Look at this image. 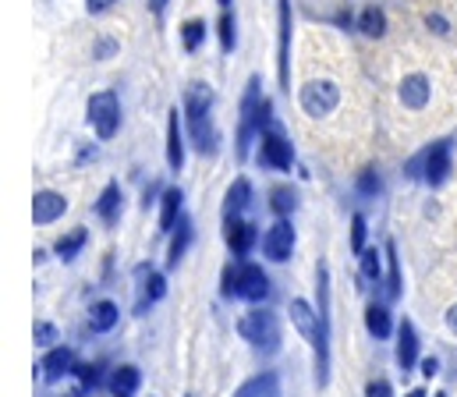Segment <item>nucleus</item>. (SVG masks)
<instances>
[{
    "instance_id": "nucleus-38",
    "label": "nucleus",
    "mask_w": 457,
    "mask_h": 397,
    "mask_svg": "<svg viewBox=\"0 0 457 397\" xmlns=\"http://www.w3.org/2000/svg\"><path fill=\"white\" fill-rule=\"evenodd\" d=\"M220 46H224V54L234 50V18H230V11H224V18H220Z\"/></svg>"
},
{
    "instance_id": "nucleus-9",
    "label": "nucleus",
    "mask_w": 457,
    "mask_h": 397,
    "mask_svg": "<svg viewBox=\"0 0 457 397\" xmlns=\"http://www.w3.org/2000/svg\"><path fill=\"white\" fill-rule=\"evenodd\" d=\"M259 163L262 167H273V170H291L295 163V153H291V142L280 132H262V153H259Z\"/></svg>"
},
{
    "instance_id": "nucleus-30",
    "label": "nucleus",
    "mask_w": 457,
    "mask_h": 397,
    "mask_svg": "<svg viewBox=\"0 0 457 397\" xmlns=\"http://www.w3.org/2000/svg\"><path fill=\"white\" fill-rule=\"evenodd\" d=\"M203 39H206V21H199V18L185 21V29H181V43H185V50L195 54V50L203 46Z\"/></svg>"
},
{
    "instance_id": "nucleus-3",
    "label": "nucleus",
    "mask_w": 457,
    "mask_h": 397,
    "mask_svg": "<svg viewBox=\"0 0 457 397\" xmlns=\"http://www.w3.org/2000/svg\"><path fill=\"white\" fill-rule=\"evenodd\" d=\"M224 294L228 298H245V302H266L270 298V277L262 273V266L241 263L237 269L230 266L224 273Z\"/></svg>"
},
{
    "instance_id": "nucleus-29",
    "label": "nucleus",
    "mask_w": 457,
    "mask_h": 397,
    "mask_svg": "<svg viewBox=\"0 0 457 397\" xmlns=\"http://www.w3.org/2000/svg\"><path fill=\"white\" fill-rule=\"evenodd\" d=\"M188 245H192V224L181 217V220H178V235H174V242H170V266L181 263V256L188 252Z\"/></svg>"
},
{
    "instance_id": "nucleus-37",
    "label": "nucleus",
    "mask_w": 457,
    "mask_h": 397,
    "mask_svg": "<svg viewBox=\"0 0 457 397\" xmlns=\"http://www.w3.org/2000/svg\"><path fill=\"white\" fill-rule=\"evenodd\" d=\"M36 344L39 348H54L57 344V327L54 323H36Z\"/></svg>"
},
{
    "instance_id": "nucleus-48",
    "label": "nucleus",
    "mask_w": 457,
    "mask_h": 397,
    "mask_svg": "<svg viewBox=\"0 0 457 397\" xmlns=\"http://www.w3.org/2000/svg\"><path fill=\"white\" fill-rule=\"evenodd\" d=\"M436 397H444V394H436Z\"/></svg>"
},
{
    "instance_id": "nucleus-41",
    "label": "nucleus",
    "mask_w": 457,
    "mask_h": 397,
    "mask_svg": "<svg viewBox=\"0 0 457 397\" xmlns=\"http://www.w3.org/2000/svg\"><path fill=\"white\" fill-rule=\"evenodd\" d=\"M426 25H429L433 32H447V18H440V14H429V18H426Z\"/></svg>"
},
{
    "instance_id": "nucleus-14",
    "label": "nucleus",
    "mask_w": 457,
    "mask_h": 397,
    "mask_svg": "<svg viewBox=\"0 0 457 397\" xmlns=\"http://www.w3.org/2000/svg\"><path fill=\"white\" fill-rule=\"evenodd\" d=\"M415 362H419V334H415V327L404 319V323L397 327V366H401L404 373H411Z\"/></svg>"
},
{
    "instance_id": "nucleus-27",
    "label": "nucleus",
    "mask_w": 457,
    "mask_h": 397,
    "mask_svg": "<svg viewBox=\"0 0 457 397\" xmlns=\"http://www.w3.org/2000/svg\"><path fill=\"white\" fill-rule=\"evenodd\" d=\"M86 242H89V231H86V227H79V231L64 235V238L57 242V249H54V252H57V256H61L64 263H71V260H75V256L82 252V245H86Z\"/></svg>"
},
{
    "instance_id": "nucleus-39",
    "label": "nucleus",
    "mask_w": 457,
    "mask_h": 397,
    "mask_svg": "<svg viewBox=\"0 0 457 397\" xmlns=\"http://www.w3.org/2000/svg\"><path fill=\"white\" fill-rule=\"evenodd\" d=\"M365 397H394V391H390V384H386V380H376V384H369V387H365Z\"/></svg>"
},
{
    "instance_id": "nucleus-45",
    "label": "nucleus",
    "mask_w": 457,
    "mask_h": 397,
    "mask_svg": "<svg viewBox=\"0 0 457 397\" xmlns=\"http://www.w3.org/2000/svg\"><path fill=\"white\" fill-rule=\"evenodd\" d=\"M163 7H167V0H149V11L153 14H163Z\"/></svg>"
},
{
    "instance_id": "nucleus-20",
    "label": "nucleus",
    "mask_w": 457,
    "mask_h": 397,
    "mask_svg": "<svg viewBox=\"0 0 457 397\" xmlns=\"http://www.w3.org/2000/svg\"><path fill=\"white\" fill-rule=\"evenodd\" d=\"M138 277H142V298H138V312H145V305H153V302H160V298L167 294V280H163L160 273L145 269V266H138Z\"/></svg>"
},
{
    "instance_id": "nucleus-24",
    "label": "nucleus",
    "mask_w": 457,
    "mask_h": 397,
    "mask_svg": "<svg viewBox=\"0 0 457 397\" xmlns=\"http://www.w3.org/2000/svg\"><path fill=\"white\" fill-rule=\"evenodd\" d=\"M138 384H142L138 369H135V366H120V369H114V376H111V394L131 397L135 391H138Z\"/></svg>"
},
{
    "instance_id": "nucleus-7",
    "label": "nucleus",
    "mask_w": 457,
    "mask_h": 397,
    "mask_svg": "<svg viewBox=\"0 0 457 397\" xmlns=\"http://www.w3.org/2000/svg\"><path fill=\"white\" fill-rule=\"evenodd\" d=\"M337 103H341V89L334 82H309L302 89V107L309 118H327V114H334Z\"/></svg>"
},
{
    "instance_id": "nucleus-17",
    "label": "nucleus",
    "mask_w": 457,
    "mask_h": 397,
    "mask_svg": "<svg viewBox=\"0 0 457 397\" xmlns=\"http://www.w3.org/2000/svg\"><path fill=\"white\" fill-rule=\"evenodd\" d=\"M401 103L408 111H422L429 103V79L426 75H408L401 82Z\"/></svg>"
},
{
    "instance_id": "nucleus-1",
    "label": "nucleus",
    "mask_w": 457,
    "mask_h": 397,
    "mask_svg": "<svg viewBox=\"0 0 457 397\" xmlns=\"http://www.w3.org/2000/svg\"><path fill=\"white\" fill-rule=\"evenodd\" d=\"M210 107H213V89L195 82L188 86L185 93V118H188V128H192V138H195V149L206 156L217 149V132H213V121H210Z\"/></svg>"
},
{
    "instance_id": "nucleus-31",
    "label": "nucleus",
    "mask_w": 457,
    "mask_h": 397,
    "mask_svg": "<svg viewBox=\"0 0 457 397\" xmlns=\"http://www.w3.org/2000/svg\"><path fill=\"white\" fill-rule=\"evenodd\" d=\"M386 260H390V277H386V302H397V298H401V266H397L394 242L386 245Z\"/></svg>"
},
{
    "instance_id": "nucleus-21",
    "label": "nucleus",
    "mask_w": 457,
    "mask_h": 397,
    "mask_svg": "<svg viewBox=\"0 0 457 397\" xmlns=\"http://www.w3.org/2000/svg\"><path fill=\"white\" fill-rule=\"evenodd\" d=\"M248 203H252V185H248L245 178H237V181L228 188V199H224V217H228V220L241 217V213L248 210Z\"/></svg>"
},
{
    "instance_id": "nucleus-34",
    "label": "nucleus",
    "mask_w": 457,
    "mask_h": 397,
    "mask_svg": "<svg viewBox=\"0 0 457 397\" xmlns=\"http://www.w3.org/2000/svg\"><path fill=\"white\" fill-rule=\"evenodd\" d=\"M358 260H361V277H365V280H376V284H379V273H383L379 252H376V249H365V252H361Z\"/></svg>"
},
{
    "instance_id": "nucleus-26",
    "label": "nucleus",
    "mask_w": 457,
    "mask_h": 397,
    "mask_svg": "<svg viewBox=\"0 0 457 397\" xmlns=\"http://www.w3.org/2000/svg\"><path fill=\"white\" fill-rule=\"evenodd\" d=\"M117 319H120V312H117L114 302H96L93 305V316H89V327L96 330V334H107V330H114Z\"/></svg>"
},
{
    "instance_id": "nucleus-25",
    "label": "nucleus",
    "mask_w": 457,
    "mask_h": 397,
    "mask_svg": "<svg viewBox=\"0 0 457 397\" xmlns=\"http://www.w3.org/2000/svg\"><path fill=\"white\" fill-rule=\"evenodd\" d=\"M96 217L104 224H117V217H120V188L117 185H107L104 195L96 199Z\"/></svg>"
},
{
    "instance_id": "nucleus-2",
    "label": "nucleus",
    "mask_w": 457,
    "mask_h": 397,
    "mask_svg": "<svg viewBox=\"0 0 457 397\" xmlns=\"http://www.w3.org/2000/svg\"><path fill=\"white\" fill-rule=\"evenodd\" d=\"M270 128V103L259 100V79H248L245 86V100H241V128H237V156H248V145L255 135Z\"/></svg>"
},
{
    "instance_id": "nucleus-33",
    "label": "nucleus",
    "mask_w": 457,
    "mask_h": 397,
    "mask_svg": "<svg viewBox=\"0 0 457 397\" xmlns=\"http://www.w3.org/2000/svg\"><path fill=\"white\" fill-rule=\"evenodd\" d=\"M295 203H298V199H295L291 188H273V192H270V206H273V213H280V217H287V213L295 210Z\"/></svg>"
},
{
    "instance_id": "nucleus-18",
    "label": "nucleus",
    "mask_w": 457,
    "mask_h": 397,
    "mask_svg": "<svg viewBox=\"0 0 457 397\" xmlns=\"http://www.w3.org/2000/svg\"><path fill=\"white\" fill-rule=\"evenodd\" d=\"M234 397H280V380H277V373H259V376H252V380H245Z\"/></svg>"
},
{
    "instance_id": "nucleus-5",
    "label": "nucleus",
    "mask_w": 457,
    "mask_h": 397,
    "mask_svg": "<svg viewBox=\"0 0 457 397\" xmlns=\"http://www.w3.org/2000/svg\"><path fill=\"white\" fill-rule=\"evenodd\" d=\"M320 323H323V334H320V344H316V380L320 387H327L330 380V269L320 266Z\"/></svg>"
},
{
    "instance_id": "nucleus-4",
    "label": "nucleus",
    "mask_w": 457,
    "mask_h": 397,
    "mask_svg": "<svg viewBox=\"0 0 457 397\" xmlns=\"http://www.w3.org/2000/svg\"><path fill=\"white\" fill-rule=\"evenodd\" d=\"M237 334H241L252 348H259V352H277V348H280V323H277V316L266 312V309L245 312L241 323H237Z\"/></svg>"
},
{
    "instance_id": "nucleus-6",
    "label": "nucleus",
    "mask_w": 457,
    "mask_h": 397,
    "mask_svg": "<svg viewBox=\"0 0 457 397\" xmlns=\"http://www.w3.org/2000/svg\"><path fill=\"white\" fill-rule=\"evenodd\" d=\"M89 125L96 128L100 138H114L120 128V103L114 93H96L89 100Z\"/></svg>"
},
{
    "instance_id": "nucleus-15",
    "label": "nucleus",
    "mask_w": 457,
    "mask_h": 397,
    "mask_svg": "<svg viewBox=\"0 0 457 397\" xmlns=\"http://www.w3.org/2000/svg\"><path fill=\"white\" fill-rule=\"evenodd\" d=\"M43 380L46 384H57V380H64L68 373H75V355L68 352V348H54L46 359H43Z\"/></svg>"
},
{
    "instance_id": "nucleus-16",
    "label": "nucleus",
    "mask_w": 457,
    "mask_h": 397,
    "mask_svg": "<svg viewBox=\"0 0 457 397\" xmlns=\"http://www.w3.org/2000/svg\"><path fill=\"white\" fill-rule=\"evenodd\" d=\"M255 238H259V231H255V224H248V220H228V245L234 256H248V249L255 245Z\"/></svg>"
},
{
    "instance_id": "nucleus-8",
    "label": "nucleus",
    "mask_w": 457,
    "mask_h": 397,
    "mask_svg": "<svg viewBox=\"0 0 457 397\" xmlns=\"http://www.w3.org/2000/svg\"><path fill=\"white\" fill-rule=\"evenodd\" d=\"M447 178H451V142H436L422 153V181H429L436 188Z\"/></svg>"
},
{
    "instance_id": "nucleus-32",
    "label": "nucleus",
    "mask_w": 457,
    "mask_h": 397,
    "mask_svg": "<svg viewBox=\"0 0 457 397\" xmlns=\"http://www.w3.org/2000/svg\"><path fill=\"white\" fill-rule=\"evenodd\" d=\"M75 376L82 384V391H96L104 384V366L100 362H89V366H75Z\"/></svg>"
},
{
    "instance_id": "nucleus-19",
    "label": "nucleus",
    "mask_w": 457,
    "mask_h": 397,
    "mask_svg": "<svg viewBox=\"0 0 457 397\" xmlns=\"http://www.w3.org/2000/svg\"><path fill=\"white\" fill-rule=\"evenodd\" d=\"M167 163H170V170H181V163H185L181 114H178V111H170V121H167Z\"/></svg>"
},
{
    "instance_id": "nucleus-12",
    "label": "nucleus",
    "mask_w": 457,
    "mask_h": 397,
    "mask_svg": "<svg viewBox=\"0 0 457 397\" xmlns=\"http://www.w3.org/2000/svg\"><path fill=\"white\" fill-rule=\"evenodd\" d=\"M64 210H68V199L57 192H36V199H32V220L36 224H54L57 217H64Z\"/></svg>"
},
{
    "instance_id": "nucleus-43",
    "label": "nucleus",
    "mask_w": 457,
    "mask_h": 397,
    "mask_svg": "<svg viewBox=\"0 0 457 397\" xmlns=\"http://www.w3.org/2000/svg\"><path fill=\"white\" fill-rule=\"evenodd\" d=\"M114 50H117V46H114V39H104V43L96 46V54H100V57H111Z\"/></svg>"
},
{
    "instance_id": "nucleus-35",
    "label": "nucleus",
    "mask_w": 457,
    "mask_h": 397,
    "mask_svg": "<svg viewBox=\"0 0 457 397\" xmlns=\"http://www.w3.org/2000/svg\"><path fill=\"white\" fill-rule=\"evenodd\" d=\"M354 185H358V192H361V195H369V199H372V195H379V188H383V181H379V174H376V170H361Z\"/></svg>"
},
{
    "instance_id": "nucleus-10",
    "label": "nucleus",
    "mask_w": 457,
    "mask_h": 397,
    "mask_svg": "<svg viewBox=\"0 0 457 397\" xmlns=\"http://www.w3.org/2000/svg\"><path fill=\"white\" fill-rule=\"evenodd\" d=\"M262 252H266L273 263L291 260V252H295V227H291L287 220H277V224L262 235Z\"/></svg>"
},
{
    "instance_id": "nucleus-46",
    "label": "nucleus",
    "mask_w": 457,
    "mask_h": 397,
    "mask_svg": "<svg viewBox=\"0 0 457 397\" xmlns=\"http://www.w3.org/2000/svg\"><path fill=\"white\" fill-rule=\"evenodd\" d=\"M408 397H426V391H411Z\"/></svg>"
},
{
    "instance_id": "nucleus-13",
    "label": "nucleus",
    "mask_w": 457,
    "mask_h": 397,
    "mask_svg": "<svg viewBox=\"0 0 457 397\" xmlns=\"http://www.w3.org/2000/svg\"><path fill=\"white\" fill-rule=\"evenodd\" d=\"M291 323L298 327V334H302V337H309L312 344H320L323 323H320V316L312 312V305H309V302H302V298H295V302H291Z\"/></svg>"
},
{
    "instance_id": "nucleus-40",
    "label": "nucleus",
    "mask_w": 457,
    "mask_h": 397,
    "mask_svg": "<svg viewBox=\"0 0 457 397\" xmlns=\"http://www.w3.org/2000/svg\"><path fill=\"white\" fill-rule=\"evenodd\" d=\"M86 7H89V14H104L107 7H114V0H86Z\"/></svg>"
},
{
    "instance_id": "nucleus-11",
    "label": "nucleus",
    "mask_w": 457,
    "mask_h": 397,
    "mask_svg": "<svg viewBox=\"0 0 457 397\" xmlns=\"http://www.w3.org/2000/svg\"><path fill=\"white\" fill-rule=\"evenodd\" d=\"M280 7V57H277V71H280V86L291 89V0H277Z\"/></svg>"
},
{
    "instance_id": "nucleus-44",
    "label": "nucleus",
    "mask_w": 457,
    "mask_h": 397,
    "mask_svg": "<svg viewBox=\"0 0 457 397\" xmlns=\"http://www.w3.org/2000/svg\"><path fill=\"white\" fill-rule=\"evenodd\" d=\"M447 327H451V334H457V305H451V312H447Z\"/></svg>"
},
{
    "instance_id": "nucleus-36",
    "label": "nucleus",
    "mask_w": 457,
    "mask_h": 397,
    "mask_svg": "<svg viewBox=\"0 0 457 397\" xmlns=\"http://www.w3.org/2000/svg\"><path fill=\"white\" fill-rule=\"evenodd\" d=\"M351 249H354V256L365 252V217L361 213H354V220H351Z\"/></svg>"
},
{
    "instance_id": "nucleus-23",
    "label": "nucleus",
    "mask_w": 457,
    "mask_h": 397,
    "mask_svg": "<svg viewBox=\"0 0 457 397\" xmlns=\"http://www.w3.org/2000/svg\"><path fill=\"white\" fill-rule=\"evenodd\" d=\"M365 327H369V334H372L376 341H386V337H390V330H394L386 305H369V309H365Z\"/></svg>"
},
{
    "instance_id": "nucleus-42",
    "label": "nucleus",
    "mask_w": 457,
    "mask_h": 397,
    "mask_svg": "<svg viewBox=\"0 0 457 397\" xmlns=\"http://www.w3.org/2000/svg\"><path fill=\"white\" fill-rule=\"evenodd\" d=\"M422 373H426V376L433 380V376L440 373V362H436V359H422Z\"/></svg>"
},
{
    "instance_id": "nucleus-28",
    "label": "nucleus",
    "mask_w": 457,
    "mask_h": 397,
    "mask_svg": "<svg viewBox=\"0 0 457 397\" xmlns=\"http://www.w3.org/2000/svg\"><path fill=\"white\" fill-rule=\"evenodd\" d=\"M358 29H361L365 36H372V39H376V36H383V32H386V14H383L379 7H365V11H361V18H358Z\"/></svg>"
},
{
    "instance_id": "nucleus-47",
    "label": "nucleus",
    "mask_w": 457,
    "mask_h": 397,
    "mask_svg": "<svg viewBox=\"0 0 457 397\" xmlns=\"http://www.w3.org/2000/svg\"><path fill=\"white\" fill-rule=\"evenodd\" d=\"M220 4H224V7H228V4H230V0H220Z\"/></svg>"
},
{
    "instance_id": "nucleus-22",
    "label": "nucleus",
    "mask_w": 457,
    "mask_h": 397,
    "mask_svg": "<svg viewBox=\"0 0 457 397\" xmlns=\"http://www.w3.org/2000/svg\"><path fill=\"white\" fill-rule=\"evenodd\" d=\"M181 203H185L181 188H167L163 192V199H160V231H170L174 220H181Z\"/></svg>"
}]
</instances>
